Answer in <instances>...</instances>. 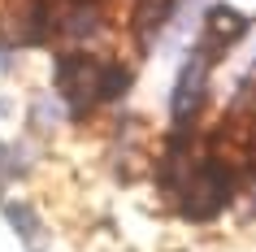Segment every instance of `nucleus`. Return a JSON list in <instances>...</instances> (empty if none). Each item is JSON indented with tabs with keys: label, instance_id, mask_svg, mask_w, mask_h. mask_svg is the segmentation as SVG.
Masks as SVG:
<instances>
[{
	"label": "nucleus",
	"instance_id": "nucleus-2",
	"mask_svg": "<svg viewBox=\"0 0 256 252\" xmlns=\"http://www.w3.org/2000/svg\"><path fill=\"white\" fill-rule=\"evenodd\" d=\"M204 35L213 44V53H226L234 40L248 35V18H243V9H230V5H208V14H204Z\"/></svg>",
	"mask_w": 256,
	"mask_h": 252
},
{
	"label": "nucleus",
	"instance_id": "nucleus-1",
	"mask_svg": "<svg viewBox=\"0 0 256 252\" xmlns=\"http://www.w3.org/2000/svg\"><path fill=\"white\" fill-rule=\"evenodd\" d=\"M208 66H213V57L208 53H191L182 61L174 79V131H191L196 118H200V109L208 105Z\"/></svg>",
	"mask_w": 256,
	"mask_h": 252
}]
</instances>
